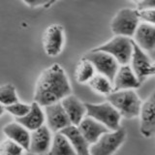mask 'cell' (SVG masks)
Returning a JSON list of instances; mask_svg holds the SVG:
<instances>
[{
  "instance_id": "e0dca14e",
  "label": "cell",
  "mask_w": 155,
  "mask_h": 155,
  "mask_svg": "<svg viewBox=\"0 0 155 155\" xmlns=\"http://www.w3.org/2000/svg\"><path fill=\"white\" fill-rule=\"evenodd\" d=\"M78 127L82 135L84 136L85 140L89 143V144L94 143L102 134L109 131V129L104 124H102L98 120L88 115H85L82 118V120L78 125Z\"/></svg>"
},
{
  "instance_id": "ffe728a7",
  "label": "cell",
  "mask_w": 155,
  "mask_h": 155,
  "mask_svg": "<svg viewBox=\"0 0 155 155\" xmlns=\"http://www.w3.org/2000/svg\"><path fill=\"white\" fill-rule=\"evenodd\" d=\"M48 154L54 155H75L77 154L64 135L61 132H55L51 140V145L48 150Z\"/></svg>"
},
{
  "instance_id": "d6a6232c",
  "label": "cell",
  "mask_w": 155,
  "mask_h": 155,
  "mask_svg": "<svg viewBox=\"0 0 155 155\" xmlns=\"http://www.w3.org/2000/svg\"><path fill=\"white\" fill-rule=\"evenodd\" d=\"M154 136H155V135H154Z\"/></svg>"
},
{
  "instance_id": "4dcf8cb0",
  "label": "cell",
  "mask_w": 155,
  "mask_h": 155,
  "mask_svg": "<svg viewBox=\"0 0 155 155\" xmlns=\"http://www.w3.org/2000/svg\"><path fill=\"white\" fill-rule=\"evenodd\" d=\"M130 1H134V2H140V0H130Z\"/></svg>"
},
{
  "instance_id": "9a60e30c",
  "label": "cell",
  "mask_w": 155,
  "mask_h": 155,
  "mask_svg": "<svg viewBox=\"0 0 155 155\" xmlns=\"http://www.w3.org/2000/svg\"><path fill=\"white\" fill-rule=\"evenodd\" d=\"M60 102L67 115L69 116L71 123L77 126L79 125L82 118L86 115V108L84 103H82L78 97L72 93L65 96Z\"/></svg>"
},
{
  "instance_id": "d6986e66",
  "label": "cell",
  "mask_w": 155,
  "mask_h": 155,
  "mask_svg": "<svg viewBox=\"0 0 155 155\" xmlns=\"http://www.w3.org/2000/svg\"><path fill=\"white\" fill-rule=\"evenodd\" d=\"M3 132L7 138L18 143L24 150H28L30 143V131L18 121H13L3 127Z\"/></svg>"
},
{
  "instance_id": "f1b7e54d",
  "label": "cell",
  "mask_w": 155,
  "mask_h": 155,
  "mask_svg": "<svg viewBox=\"0 0 155 155\" xmlns=\"http://www.w3.org/2000/svg\"><path fill=\"white\" fill-rule=\"evenodd\" d=\"M58 1V0H50V1H48V5L45 7V8H50L51 5H53L54 3H56Z\"/></svg>"
},
{
  "instance_id": "4316f807",
  "label": "cell",
  "mask_w": 155,
  "mask_h": 155,
  "mask_svg": "<svg viewBox=\"0 0 155 155\" xmlns=\"http://www.w3.org/2000/svg\"><path fill=\"white\" fill-rule=\"evenodd\" d=\"M21 1L31 8H36L39 6H43L44 8H45L50 0H21Z\"/></svg>"
},
{
  "instance_id": "6da1fadb",
  "label": "cell",
  "mask_w": 155,
  "mask_h": 155,
  "mask_svg": "<svg viewBox=\"0 0 155 155\" xmlns=\"http://www.w3.org/2000/svg\"><path fill=\"white\" fill-rule=\"evenodd\" d=\"M72 93V87L67 74L61 65L52 64L38 77L33 101L43 108L60 102L65 96Z\"/></svg>"
},
{
  "instance_id": "7a4b0ae2",
  "label": "cell",
  "mask_w": 155,
  "mask_h": 155,
  "mask_svg": "<svg viewBox=\"0 0 155 155\" xmlns=\"http://www.w3.org/2000/svg\"><path fill=\"white\" fill-rule=\"evenodd\" d=\"M107 101L118 110L122 117L126 119L139 117L143 102L135 89L114 90L107 96Z\"/></svg>"
},
{
  "instance_id": "52a82bcc",
  "label": "cell",
  "mask_w": 155,
  "mask_h": 155,
  "mask_svg": "<svg viewBox=\"0 0 155 155\" xmlns=\"http://www.w3.org/2000/svg\"><path fill=\"white\" fill-rule=\"evenodd\" d=\"M84 57L88 59L93 64L96 73L106 76L111 81H114V78L120 65L113 55H110L108 52L93 48L84 54Z\"/></svg>"
},
{
  "instance_id": "1f68e13d",
  "label": "cell",
  "mask_w": 155,
  "mask_h": 155,
  "mask_svg": "<svg viewBox=\"0 0 155 155\" xmlns=\"http://www.w3.org/2000/svg\"><path fill=\"white\" fill-rule=\"evenodd\" d=\"M154 67H155V64H154Z\"/></svg>"
},
{
  "instance_id": "3957f363",
  "label": "cell",
  "mask_w": 155,
  "mask_h": 155,
  "mask_svg": "<svg viewBox=\"0 0 155 155\" xmlns=\"http://www.w3.org/2000/svg\"><path fill=\"white\" fill-rule=\"evenodd\" d=\"M84 105L86 108V115L98 120L109 130H116L120 127L122 116L109 101L99 104L84 103Z\"/></svg>"
},
{
  "instance_id": "44dd1931",
  "label": "cell",
  "mask_w": 155,
  "mask_h": 155,
  "mask_svg": "<svg viewBox=\"0 0 155 155\" xmlns=\"http://www.w3.org/2000/svg\"><path fill=\"white\" fill-rule=\"evenodd\" d=\"M87 84L92 90L101 95L108 96L114 91L113 81L109 78H107L104 75L98 74V73H96Z\"/></svg>"
},
{
  "instance_id": "8992f818",
  "label": "cell",
  "mask_w": 155,
  "mask_h": 155,
  "mask_svg": "<svg viewBox=\"0 0 155 155\" xmlns=\"http://www.w3.org/2000/svg\"><path fill=\"white\" fill-rule=\"evenodd\" d=\"M94 50L110 53L117 60L119 65L129 64L133 52V40L126 36L114 35L110 41L95 48Z\"/></svg>"
},
{
  "instance_id": "5b68a950",
  "label": "cell",
  "mask_w": 155,
  "mask_h": 155,
  "mask_svg": "<svg viewBox=\"0 0 155 155\" xmlns=\"http://www.w3.org/2000/svg\"><path fill=\"white\" fill-rule=\"evenodd\" d=\"M140 19L137 9L122 8L115 14L110 23V29L114 35L133 37Z\"/></svg>"
},
{
  "instance_id": "30bf717a",
  "label": "cell",
  "mask_w": 155,
  "mask_h": 155,
  "mask_svg": "<svg viewBox=\"0 0 155 155\" xmlns=\"http://www.w3.org/2000/svg\"><path fill=\"white\" fill-rule=\"evenodd\" d=\"M140 131L145 138L155 135V89L143 102L140 113Z\"/></svg>"
},
{
  "instance_id": "484cf974",
  "label": "cell",
  "mask_w": 155,
  "mask_h": 155,
  "mask_svg": "<svg viewBox=\"0 0 155 155\" xmlns=\"http://www.w3.org/2000/svg\"><path fill=\"white\" fill-rule=\"evenodd\" d=\"M140 21L155 25V9H137Z\"/></svg>"
},
{
  "instance_id": "2e32d148",
  "label": "cell",
  "mask_w": 155,
  "mask_h": 155,
  "mask_svg": "<svg viewBox=\"0 0 155 155\" xmlns=\"http://www.w3.org/2000/svg\"><path fill=\"white\" fill-rule=\"evenodd\" d=\"M30 105L31 107L28 113L24 116L16 118V120L31 132V131H34L40 128L41 126L45 125L46 115L43 107L39 105L37 102L33 101Z\"/></svg>"
},
{
  "instance_id": "ba28073f",
  "label": "cell",
  "mask_w": 155,
  "mask_h": 155,
  "mask_svg": "<svg viewBox=\"0 0 155 155\" xmlns=\"http://www.w3.org/2000/svg\"><path fill=\"white\" fill-rule=\"evenodd\" d=\"M130 66L140 84L149 76L155 74L154 64L150 60L145 51L133 41V52L130 60Z\"/></svg>"
},
{
  "instance_id": "4fadbf2b",
  "label": "cell",
  "mask_w": 155,
  "mask_h": 155,
  "mask_svg": "<svg viewBox=\"0 0 155 155\" xmlns=\"http://www.w3.org/2000/svg\"><path fill=\"white\" fill-rule=\"evenodd\" d=\"M114 90L120 89H137L140 86V82L136 77L129 64L120 65L113 81Z\"/></svg>"
},
{
  "instance_id": "7c38bea8",
  "label": "cell",
  "mask_w": 155,
  "mask_h": 155,
  "mask_svg": "<svg viewBox=\"0 0 155 155\" xmlns=\"http://www.w3.org/2000/svg\"><path fill=\"white\" fill-rule=\"evenodd\" d=\"M51 131L45 124L34 131H31L30 143L27 152L33 154L48 153L51 145Z\"/></svg>"
},
{
  "instance_id": "83f0119b",
  "label": "cell",
  "mask_w": 155,
  "mask_h": 155,
  "mask_svg": "<svg viewBox=\"0 0 155 155\" xmlns=\"http://www.w3.org/2000/svg\"><path fill=\"white\" fill-rule=\"evenodd\" d=\"M137 9H155V0H140Z\"/></svg>"
},
{
  "instance_id": "d4e9b609",
  "label": "cell",
  "mask_w": 155,
  "mask_h": 155,
  "mask_svg": "<svg viewBox=\"0 0 155 155\" xmlns=\"http://www.w3.org/2000/svg\"><path fill=\"white\" fill-rule=\"evenodd\" d=\"M30 107L31 105L22 103V102H19L18 100L15 102V103L5 106V110L8 111L10 114H12L16 118H18L25 115L29 111V110H30Z\"/></svg>"
},
{
  "instance_id": "f546056e",
  "label": "cell",
  "mask_w": 155,
  "mask_h": 155,
  "mask_svg": "<svg viewBox=\"0 0 155 155\" xmlns=\"http://www.w3.org/2000/svg\"><path fill=\"white\" fill-rule=\"evenodd\" d=\"M5 111V106L0 103V116H1Z\"/></svg>"
},
{
  "instance_id": "5bb4252c",
  "label": "cell",
  "mask_w": 155,
  "mask_h": 155,
  "mask_svg": "<svg viewBox=\"0 0 155 155\" xmlns=\"http://www.w3.org/2000/svg\"><path fill=\"white\" fill-rule=\"evenodd\" d=\"M133 41L144 51L155 50V25L140 21L133 35Z\"/></svg>"
},
{
  "instance_id": "9c48e42d",
  "label": "cell",
  "mask_w": 155,
  "mask_h": 155,
  "mask_svg": "<svg viewBox=\"0 0 155 155\" xmlns=\"http://www.w3.org/2000/svg\"><path fill=\"white\" fill-rule=\"evenodd\" d=\"M65 43L64 28L62 25L53 23L48 25L43 34L44 51L48 56L54 57L60 54Z\"/></svg>"
},
{
  "instance_id": "603a6c76",
  "label": "cell",
  "mask_w": 155,
  "mask_h": 155,
  "mask_svg": "<svg viewBox=\"0 0 155 155\" xmlns=\"http://www.w3.org/2000/svg\"><path fill=\"white\" fill-rule=\"evenodd\" d=\"M18 101L16 87L13 84L0 85V103L4 106L10 105Z\"/></svg>"
},
{
  "instance_id": "7402d4cb",
  "label": "cell",
  "mask_w": 155,
  "mask_h": 155,
  "mask_svg": "<svg viewBox=\"0 0 155 155\" xmlns=\"http://www.w3.org/2000/svg\"><path fill=\"white\" fill-rule=\"evenodd\" d=\"M96 74L93 64L86 58L82 57L78 63L75 70V78L79 84H86Z\"/></svg>"
},
{
  "instance_id": "8fae6325",
  "label": "cell",
  "mask_w": 155,
  "mask_h": 155,
  "mask_svg": "<svg viewBox=\"0 0 155 155\" xmlns=\"http://www.w3.org/2000/svg\"><path fill=\"white\" fill-rule=\"evenodd\" d=\"M44 110L46 115V125L51 132H59L63 128L72 124L61 102L44 107Z\"/></svg>"
},
{
  "instance_id": "ac0fdd59",
  "label": "cell",
  "mask_w": 155,
  "mask_h": 155,
  "mask_svg": "<svg viewBox=\"0 0 155 155\" xmlns=\"http://www.w3.org/2000/svg\"><path fill=\"white\" fill-rule=\"evenodd\" d=\"M63 135L69 140L73 148L75 149L77 154L79 155H88L89 153V143L85 140L84 136L80 131L77 125L70 124L67 127L63 128L61 131Z\"/></svg>"
},
{
  "instance_id": "cb8c5ba5",
  "label": "cell",
  "mask_w": 155,
  "mask_h": 155,
  "mask_svg": "<svg viewBox=\"0 0 155 155\" xmlns=\"http://www.w3.org/2000/svg\"><path fill=\"white\" fill-rule=\"evenodd\" d=\"M23 151L24 149L21 145L9 138L0 142V155H19Z\"/></svg>"
},
{
  "instance_id": "277c9868",
  "label": "cell",
  "mask_w": 155,
  "mask_h": 155,
  "mask_svg": "<svg viewBox=\"0 0 155 155\" xmlns=\"http://www.w3.org/2000/svg\"><path fill=\"white\" fill-rule=\"evenodd\" d=\"M126 139V130L119 127L116 130H109L102 134L94 143L90 144L89 153L92 155H110L117 150Z\"/></svg>"
}]
</instances>
